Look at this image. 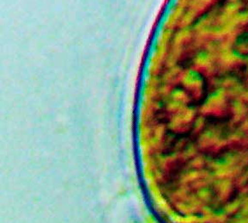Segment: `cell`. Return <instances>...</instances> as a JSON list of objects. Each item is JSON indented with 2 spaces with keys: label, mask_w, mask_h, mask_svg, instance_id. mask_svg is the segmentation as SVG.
I'll return each mask as SVG.
<instances>
[{
  "label": "cell",
  "mask_w": 248,
  "mask_h": 223,
  "mask_svg": "<svg viewBox=\"0 0 248 223\" xmlns=\"http://www.w3.org/2000/svg\"><path fill=\"white\" fill-rule=\"evenodd\" d=\"M233 51L239 56L248 58V27L237 36L233 43Z\"/></svg>",
  "instance_id": "1"
}]
</instances>
